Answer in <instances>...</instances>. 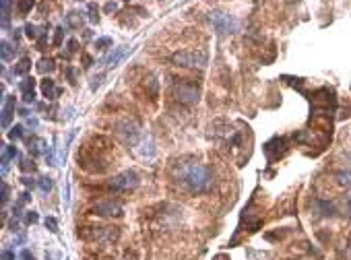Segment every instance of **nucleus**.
<instances>
[{
  "instance_id": "28",
  "label": "nucleus",
  "mask_w": 351,
  "mask_h": 260,
  "mask_svg": "<svg viewBox=\"0 0 351 260\" xmlns=\"http://www.w3.org/2000/svg\"><path fill=\"white\" fill-rule=\"evenodd\" d=\"M75 52H79V41H77V39H68V43H66V54H64V56L71 58Z\"/></svg>"
},
{
  "instance_id": "19",
  "label": "nucleus",
  "mask_w": 351,
  "mask_h": 260,
  "mask_svg": "<svg viewBox=\"0 0 351 260\" xmlns=\"http://www.w3.org/2000/svg\"><path fill=\"white\" fill-rule=\"evenodd\" d=\"M81 15L83 13H68L66 15V25H71L75 29H81V25H83V17Z\"/></svg>"
},
{
  "instance_id": "7",
  "label": "nucleus",
  "mask_w": 351,
  "mask_h": 260,
  "mask_svg": "<svg viewBox=\"0 0 351 260\" xmlns=\"http://www.w3.org/2000/svg\"><path fill=\"white\" fill-rule=\"evenodd\" d=\"M172 93L184 106H192V103H198V99H200V87L196 83H190L188 79H180L172 87Z\"/></svg>"
},
{
  "instance_id": "9",
  "label": "nucleus",
  "mask_w": 351,
  "mask_h": 260,
  "mask_svg": "<svg viewBox=\"0 0 351 260\" xmlns=\"http://www.w3.org/2000/svg\"><path fill=\"white\" fill-rule=\"evenodd\" d=\"M91 213L99 217H122V204L114 200H99L91 206Z\"/></svg>"
},
{
  "instance_id": "13",
  "label": "nucleus",
  "mask_w": 351,
  "mask_h": 260,
  "mask_svg": "<svg viewBox=\"0 0 351 260\" xmlns=\"http://www.w3.org/2000/svg\"><path fill=\"white\" fill-rule=\"evenodd\" d=\"M39 89H41V95L45 99H56L60 95V89H56V83L52 79H43L41 85H39Z\"/></svg>"
},
{
  "instance_id": "14",
  "label": "nucleus",
  "mask_w": 351,
  "mask_h": 260,
  "mask_svg": "<svg viewBox=\"0 0 351 260\" xmlns=\"http://www.w3.org/2000/svg\"><path fill=\"white\" fill-rule=\"evenodd\" d=\"M0 52H3V62H11L15 58V54H17V48L11 41L3 39L0 41Z\"/></svg>"
},
{
  "instance_id": "23",
  "label": "nucleus",
  "mask_w": 351,
  "mask_h": 260,
  "mask_svg": "<svg viewBox=\"0 0 351 260\" xmlns=\"http://www.w3.org/2000/svg\"><path fill=\"white\" fill-rule=\"evenodd\" d=\"M87 17H89V21L91 23H99V9H97V5L95 3H89L87 5Z\"/></svg>"
},
{
  "instance_id": "22",
  "label": "nucleus",
  "mask_w": 351,
  "mask_h": 260,
  "mask_svg": "<svg viewBox=\"0 0 351 260\" xmlns=\"http://www.w3.org/2000/svg\"><path fill=\"white\" fill-rule=\"evenodd\" d=\"M33 5H35V0H17V11L21 15H27V13H31Z\"/></svg>"
},
{
  "instance_id": "40",
  "label": "nucleus",
  "mask_w": 351,
  "mask_h": 260,
  "mask_svg": "<svg viewBox=\"0 0 351 260\" xmlns=\"http://www.w3.org/2000/svg\"><path fill=\"white\" fill-rule=\"evenodd\" d=\"M3 260H15V254H13L11 250H5V252H3Z\"/></svg>"
},
{
  "instance_id": "5",
  "label": "nucleus",
  "mask_w": 351,
  "mask_h": 260,
  "mask_svg": "<svg viewBox=\"0 0 351 260\" xmlns=\"http://www.w3.org/2000/svg\"><path fill=\"white\" fill-rule=\"evenodd\" d=\"M141 184V178L134 170H126V172H120L116 174L114 178H110L106 182V190L108 192H118V194H124V192H132L136 190Z\"/></svg>"
},
{
  "instance_id": "20",
  "label": "nucleus",
  "mask_w": 351,
  "mask_h": 260,
  "mask_svg": "<svg viewBox=\"0 0 351 260\" xmlns=\"http://www.w3.org/2000/svg\"><path fill=\"white\" fill-rule=\"evenodd\" d=\"M25 37L27 39H39V35H41V31L37 29V25H33V23H25Z\"/></svg>"
},
{
  "instance_id": "37",
  "label": "nucleus",
  "mask_w": 351,
  "mask_h": 260,
  "mask_svg": "<svg viewBox=\"0 0 351 260\" xmlns=\"http://www.w3.org/2000/svg\"><path fill=\"white\" fill-rule=\"evenodd\" d=\"M102 79H104V73L99 75V77H93V83H91V89H93V91H95L99 85H102Z\"/></svg>"
},
{
  "instance_id": "39",
  "label": "nucleus",
  "mask_w": 351,
  "mask_h": 260,
  "mask_svg": "<svg viewBox=\"0 0 351 260\" xmlns=\"http://www.w3.org/2000/svg\"><path fill=\"white\" fill-rule=\"evenodd\" d=\"M345 211H347V215L351 217V194L345 198Z\"/></svg>"
},
{
  "instance_id": "17",
  "label": "nucleus",
  "mask_w": 351,
  "mask_h": 260,
  "mask_svg": "<svg viewBox=\"0 0 351 260\" xmlns=\"http://www.w3.org/2000/svg\"><path fill=\"white\" fill-rule=\"evenodd\" d=\"M335 180H337V184L341 186V188H351V170H339L337 174H335Z\"/></svg>"
},
{
  "instance_id": "6",
  "label": "nucleus",
  "mask_w": 351,
  "mask_h": 260,
  "mask_svg": "<svg viewBox=\"0 0 351 260\" xmlns=\"http://www.w3.org/2000/svg\"><path fill=\"white\" fill-rule=\"evenodd\" d=\"M172 62L176 66H182V68H200L203 70L209 62V56L203 50H186V52H176L172 56Z\"/></svg>"
},
{
  "instance_id": "1",
  "label": "nucleus",
  "mask_w": 351,
  "mask_h": 260,
  "mask_svg": "<svg viewBox=\"0 0 351 260\" xmlns=\"http://www.w3.org/2000/svg\"><path fill=\"white\" fill-rule=\"evenodd\" d=\"M174 180L192 194H205L213 188V172L198 161H180L174 168Z\"/></svg>"
},
{
  "instance_id": "24",
  "label": "nucleus",
  "mask_w": 351,
  "mask_h": 260,
  "mask_svg": "<svg viewBox=\"0 0 351 260\" xmlns=\"http://www.w3.org/2000/svg\"><path fill=\"white\" fill-rule=\"evenodd\" d=\"M112 43H114L112 37H97V39H95V48H97L99 52H106L108 48H112Z\"/></svg>"
},
{
  "instance_id": "30",
  "label": "nucleus",
  "mask_w": 351,
  "mask_h": 260,
  "mask_svg": "<svg viewBox=\"0 0 351 260\" xmlns=\"http://www.w3.org/2000/svg\"><path fill=\"white\" fill-rule=\"evenodd\" d=\"M45 227L52 231V233H56V231H58V221H56V217H45Z\"/></svg>"
},
{
  "instance_id": "10",
  "label": "nucleus",
  "mask_w": 351,
  "mask_h": 260,
  "mask_svg": "<svg viewBox=\"0 0 351 260\" xmlns=\"http://www.w3.org/2000/svg\"><path fill=\"white\" fill-rule=\"evenodd\" d=\"M19 89L23 93V101L25 103H33L35 101V79L33 77H25L19 83Z\"/></svg>"
},
{
  "instance_id": "15",
  "label": "nucleus",
  "mask_w": 351,
  "mask_h": 260,
  "mask_svg": "<svg viewBox=\"0 0 351 260\" xmlns=\"http://www.w3.org/2000/svg\"><path fill=\"white\" fill-rule=\"evenodd\" d=\"M316 209H318V213H320L322 217H333V215L337 213V211H335V204L329 202V200H322V198L316 200Z\"/></svg>"
},
{
  "instance_id": "27",
  "label": "nucleus",
  "mask_w": 351,
  "mask_h": 260,
  "mask_svg": "<svg viewBox=\"0 0 351 260\" xmlns=\"http://www.w3.org/2000/svg\"><path fill=\"white\" fill-rule=\"evenodd\" d=\"M48 29H50V25H45L41 29V35L37 39V50H45V45H48Z\"/></svg>"
},
{
  "instance_id": "8",
  "label": "nucleus",
  "mask_w": 351,
  "mask_h": 260,
  "mask_svg": "<svg viewBox=\"0 0 351 260\" xmlns=\"http://www.w3.org/2000/svg\"><path fill=\"white\" fill-rule=\"evenodd\" d=\"M209 19H211L213 29H215L219 35H227V33H236V31H238V21H236V17L229 15V13L211 11Z\"/></svg>"
},
{
  "instance_id": "41",
  "label": "nucleus",
  "mask_w": 351,
  "mask_h": 260,
  "mask_svg": "<svg viewBox=\"0 0 351 260\" xmlns=\"http://www.w3.org/2000/svg\"><path fill=\"white\" fill-rule=\"evenodd\" d=\"M21 258H23V260H33V254H31L29 250H23V252H21Z\"/></svg>"
},
{
  "instance_id": "38",
  "label": "nucleus",
  "mask_w": 351,
  "mask_h": 260,
  "mask_svg": "<svg viewBox=\"0 0 351 260\" xmlns=\"http://www.w3.org/2000/svg\"><path fill=\"white\" fill-rule=\"evenodd\" d=\"M66 77H68V81H71L73 85L77 83V81H75V68H73V66H68V68H66Z\"/></svg>"
},
{
  "instance_id": "35",
  "label": "nucleus",
  "mask_w": 351,
  "mask_h": 260,
  "mask_svg": "<svg viewBox=\"0 0 351 260\" xmlns=\"http://www.w3.org/2000/svg\"><path fill=\"white\" fill-rule=\"evenodd\" d=\"M9 192H11V190H9V184H7V182H3V204H7V202H9Z\"/></svg>"
},
{
  "instance_id": "33",
  "label": "nucleus",
  "mask_w": 351,
  "mask_h": 260,
  "mask_svg": "<svg viewBox=\"0 0 351 260\" xmlns=\"http://www.w3.org/2000/svg\"><path fill=\"white\" fill-rule=\"evenodd\" d=\"M3 155H5V157H9V159H15L19 153H17V147H5V153Z\"/></svg>"
},
{
  "instance_id": "44",
  "label": "nucleus",
  "mask_w": 351,
  "mask_h": 260,
  "mask_svg": "<svg viewBox=\"0 0 351 260\" xmlns=\"http://www.w3.org/2000/svg\"><path fill=\"white\" fill-rule=\"evenodd\" d=\"M287 3H297V0H287Z\"/></svg>"
},
{
  "instance_id": "21",
  "label": "nucleus",
  "mask_w": 351,
  "mask_h": 260,
  "mask_svg": "<svg viewBox=\"0 0 351 260\" xmlns=\"http://www.w3.org/2000/svg\"><path fill=\"white\" fill-rule=\"evenodd\" d=\"M11 7H13V0H3V27H9Z\"/></svg>"
},
{
  "instance_id": "42",
  "label": "nucleus",
  "mask_w": 351,
  "mask_h": 260,
  "mask_svg": "<svg viewBox=\"0 0 351 260\" xmlns=\"http://www.w3.org/2000/svg\"><path fill=\"white\" fill-rule=\"evenodd\" d=\"M21 180H23V184H25V186H31V188L35 186V182H33L31 178H21Z\"/></svg>"
},
{
  "instance_id": "32",
  "label": "nucleus",
  "mask_w": 351,
  "mask_h": 260,
  "mask_svg": "<svg viewBox=\"0 0 351 260\" xmlns=\"http://www.w3.org/2000/svg\"><path fill=\"white\" fill-rule=\"evenodd\" d=\"M118 11V3H116V0H110V3L104 7V13L106 15H112V13H116Z\"/></svg>"
},
{
  "instance_id": "43",
  "label": "nucleus",
  "mask_w": 351,
  "mask_h": 260,
  "mask_svg": "<svg viewBox=\"0 0 351 260\" xmlns=\"http://www.w3.org/2000/svg\"><path fill=\"white\" fill-rule=\"evenodd\" d=\"M27 124H29L31 128H37V120H35V118H29V120H27Z\"/></svg>"
},
{
  "instance_id": "2",
  "label": "nucleus",
  "mask_w": 351,
  "mask_h": 260,
  "mask_svg": "<svg viewBox=\"0 0 351 260\" xmlns=\"http://www.w3.org/2000/svg\"><path fill=\"white\" fill-rule=\"evenodd\" d=\"M77 159L79 166L93 176L106 174L112 166V145L104 136H93L83 145Z\"/></svg>"
},
{
  "instance_id": "29",
  "label": "nucleus",
  "mask_w": 351,
  "mask_h": 260,
  "mask_svg": "<svg viewBox=\"0 0 351 260\" xmlns=\"http://www.w3.org/2000/svg\"><path fill=\"white\" fill-rule=\"evenodd\" d=\"M54 31H56V33H54V45H56V48H60V45H62V39H64V31H66V29L60 25V27H56Z\"/></svg>"
},
{
  "instance_id": "11",
  "label": "nucleus",
  "mask_w": 351,
  "mask_h": 260,
  "mask_svg": "<svg viewBox=\"0 0 351 260\" xmlns=\"http://www.w3.org/2000/svg\"><path fill=\"white\" fill-rule=\"evenodd\" d=\"M128 54V45H122V48H114V52L112 54H108L106 58H104V62L102 64H106L108 68H114V66H118L120 62H122V58Z\"/></svg>"
},
{
  "instance_id": "18",
  "label": "nucleus",
  "mask_w": 351,
  "mask_h": 260,
  "mask_svg": "<svg viewBox=\"0 0 351 260\" xmlns=\"http://www.w3.org/2000/svg\"><path fill=\"white\" fill-rule=\"evenodd\" d=\"M54 68H56V64H54V60H52V58H41V60L37 62V70H39L41 75L52 73Z\"/></svg>"
},
{
  "instance_id": "3",
  "label": "nucleus",
  "mask_w": 351,
  "mask_h": 260,
  "mask_svg": "<svg viewBox=\"0 0 351 260\" xmlns=\"http://www.w3.org/2000/svg\"><path fill=\"white\" fill-rule=\"evenodd\" d=\"M79 238L89 244H114L120 238V229L110 225H87L81 227Z\"/></svg>"
},
{
  "instance_id": "36",
  "label": "nucleus",
  "mask_w": 351,
  "mask_h": 260,
  "mask_svg": "<svg viewBox=\"0 0 351 260\" xmlns=\"http://www.w3.org/2000/svg\"><path fill=\"white\" fill-rule=\"evenodd\" d=\"M93 64H95V62H93V58H91L89 54H83V66H85V68H91Z\"/></svg>"
},
{
  "instance_id": "26",
  "label": "nucleus",
  "mask_w": 351,
  "mask_h": 260,
  "mask_svg": "<svg viewBox=\"0 0 351 260\" xmlns=\"http://www.w3.org/2000/svg\"><path fill=\"white\" fill-rule=\"evenodd\" d=\"M37 186H39L41 192H50V190H52V180H50L48 176H43V178L37 180Z\"/></svg>"
},
{
  "instance_id": "31",
  "label": "nucleus",
  "mask_w": 351,
  "mask_h": 260,
  "mask_svg": "<svg viewBox=\"0 0 351 260\" xmlns=\"http://www.w3.org/2000/svg\"><path fill=\"white\" fill-rule=\"evenodd\" d=\"M23 172H35V163L33 159H21V166H19Z\"/></svg>"
},
{
  "instance_id": "4",
  "label": "nucleus",
  "mask_w": 351,
  "mask_h": 260,
  "mask_svg": "<svg viewBox=\"0 0 351 260\" xmlns=\"http://www.w3.org/2000/svg\"><path fill=\"white\" fill-rule=\"evenodd\" d=\"M114 132H116L118 140H120L124 147L132 149V151H136V147H138V145L143 143V138H145V132H143L141 126H138L136 122H132V120H122V122H118V124L114 126Z\"/></svg>"
},
{
  "instance_id": "25",
  "label": "nucleus",
  "mask_w": 351,
  "mask_h": 260,
  "mask_svg": "<svg viewBox=\"0 0 351 260\" xmlns=\"http://www.w3.org/2000/svg\"><path fill=\"white\" fill-rule=\"evenodd\" d=\"M9 138H11V140H19V138H23V126H21V124H15V126L9 130Z\"/></svg>"
},
{
  "instance_id": "16",
  "label": "nucleus",
  "mask_w": 351,
  "mask_h": 260,
  "mask_svg": "<svg viewBox=\"0 0 351 260\" xmlns=\"http://www.w3.org/2000/svg\"><path fill=\"white\" fill-rule=\"evenodd\" d=\"M31 70V58H21L15 66H13V75L15 77H25Z\"/></svg>"
},
{
  "instance_id": "12",
  "label": "nucleus",
  "mask_w": 351,
  "mask_h": 260,
  "mask_svg": "<svg viewBox=\"0 0 351 260\" xmlns=\"http://www.w3.org/2000/svg\"><path fill=\"white\" fill-rule=\"evenodd\" d=\"M15 108H17L15 97H7L5 106H3V128H9V124H11L13 116H15Z\"/></svg>"
},
{
  "instance_id": "34",
  "label": "nucleus",
  "mask_w": 351,
  "mask_h": 260,
  "mask_svg": "<svg viewBox=\"0 0 351 260\" xmlns=\"http://www.w3.org/2000/svg\"><path fill=\"white\" fill-rule=\"evenodd\" d=\"M37 219H39V217H37L35 211H29V213L25 215V223H37Z\"/></svg>"
}]
</instances>
